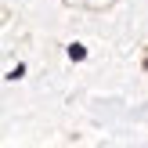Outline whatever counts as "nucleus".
<instances>
[{
  "instance_id": "nucleus-2",
  "label": "nucleus",
  "mask_w": 148,
  "mask_h": 148,
  "mask_svg": "<svg viewBox=\"0 0 148 148\" xmlns=\"http://www.w3.org/2000/svg\"><path fill=\"white\" fill-rule=\"evenodd\" d=\"M22 76H25V65H18V69L7 72V79H11V83H14V79H22Z\"/></svg>"
},
{
  "instance_id": "nucleus-1",
  "label": "nucleus",
  "mask_w": 148,
  "mask_h": 148,
  "mask_svg": "<svg viewBox=\"0 0 148 148\" xmlns=\"http://www.w3.org/2000/svg\"><path fill=\"white\" fill-rule=\"evenodd\" d=\"M65 54H69L72 62H83V58H87V47H83V43H69V47H65Z\"/></svg>"
}]
</instances>
